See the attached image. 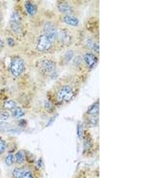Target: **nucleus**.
Here are the masks:
<instances>
[{
  "instance_id": "c85d7f7f",
  "label": "nucleus",
  "mask_w": 159,
  "mask_h": 178,
  "mask_svg": "<svg viewBox=\"0 0 159 178\" xmlns=\"http://www.w3.org/2000/svg\"><path fill=\"white\" fill-rule=\"evenodd\" d=\"M1 20H2V16H1V14H0V23H1Z\"/></svg>"
},
{
  "instance_id": "423d86ee",
  "label": "nucleus",
  "mask_w": 159,
  "mask_h": 178,
  "mask_svg": "<svg viewBox=\"0 0 159 178\" xmlns=\"http://www.w3.org/2000/svg\"><path fill=\"white\" fill-rule=\"evenodd\" d=\"M84 60L87 66L90 68H94L97 64L98 58L96 55L91 53L85 55Z\"/></svg>"
},
{
  "instance_id": "412c9836",
  "label": "nucleus",
  "mask_w": 159,
  "mask_h": 178,
  "mask_svg": "<svg viewBox=\"0 0 159 178\" xmlns=\"http://www.w3.org/2000/svg\"><path fill=\"white\" fill-rule=\"evenodd\" d=\"M78 136L80 139H82L84 136V128L82 125H78Z\"/></svg>"
},
{
  "instance_id": "aec40b11",
  "label": "nucleus",
  "mask_w": 159,
  "mask_h": 178,
  "mask_svg": "<svg viewBox=\"0 0 159 178\" xmlns=\"http://www.w3.org/2000/svg\"><path fill=\"white\" fill-rule=\"evenodd\" d=\"M6 142L1 138L0 137V154H2L6 150Z\"/></svg>"
},
{
  "instance_id": "6e6552de",
  "label": "nucleus",
  "mask_w": 159,
  "mask_h": 178,
  "mask_svg": "<svg viewBox=\"0 0 159 178\" xmlns=\"http://www.w3.org/2000/svg\"><path fill=\"white\" fill-rule=\"evenodd\" d=\"M63 21L66 24L72 26H76L80 23V20H78V18H76L73 16L69 15V14L66 15L63 17Z\"/></svg>"
},
{
  "instance_id": "2eb2a0df",
  "label": "nucleus",
  "mask_w": 159,
  "mask_h": 178,
  "mask_svg": "<svg viewBox=\"0 0 159 178\" xmlns=\"http://www.w3.org/2000/svg\"><path fill=\"white\" fill-rule=\"evenodd\" d=\"M25 171L23 169L16 168L13 170L12 175L14 178H22L25 174Z\"/></svg>"
},
{
  "instance_id": "f3484780",
  "label": "nucleus",
  "mask_w": 159,
  "mask_h": 178,
  "mask_svg": "<svg viewBox=\"0 0 159 178\" xmlns=\"http://www.w3.org/2000/svg\"><path fill=\"white\" fill-rule=\"evenodd\" d=\"M14 162V156L13 154H9L6 159V163L7 166H11Z\"/></svg>"
},
{
  "instance_id": "bb28decb",
  "label": "nucleus",
  "mask_w": 159,
  "mask_h": 178,
  "mask_svg": "<svg viewBox=\"0 0 159 178\" xmlns=\"http://www.w3.org/2000/svg\"><path fill=\"white\" fill-rule=\"evenodd\" d=\"M94 121H97L96 120H94V119H91L90 121V123L91 125H95L97 124V122H94Z\"/></svg>"
},
{
  "instance_id": "1a4fd4ad",
  "label": "nucleus",
  "mask_w": 159,
  "mask_h": 178,
  "mask_svg": "<svg viewBox=\"0 0 159 178\" xmlns=\"http://www.w3.org/2000/svg\"><path fill=\"white\" fill-rule=\"evenodd\" d=\"M57 36L59 37L60 41L64 44H68L71 41V35L66 31H61L59 34H57Z\"/></svg>"
},
{
  "instance_id": "a211bd4d",
  "label": "nucleus",
  "mask_w": 159,
  "mask_h": 178,
  "mask_svg": "<svg viewBox=\"0 0 159 178\" xmlns=\"http://www.w3.org/2000/svg\"><path fill=\"white\" fill-rule=\"evenodd\" d=\"M87 44H88V46L90 48L94 49L96 51H98V50H99V46H98V44H96L91 39L87 40Z\"/></svg>"
},
{
  "instance_id": "f257e3e1",
  "label": "nucleus",
  "mask_w": 159,
  "mask_h": 178,
  "mask_svg": "<svg viewBox=\"0 0 159 178\" xmlns=\"http://www.w3.org/2000/svg\"><path fill=\"white\" fill-rule=\"evenodd\" d=\"M25 68V64L22 58L16 56L11 59L10 63V71L13 76H20L23 72Z\"/></svg>"
},
{
  "instance_id": "a878e982",
  "label": "nucleus",
  "mask_w": 159,
  "mask_h": 178,
  "mask_svg": "<svg viewBox=\"0 0 159 178\" xmlns=\"http://www.w3.org/2000/svg\"><path fill=\"white\" fill-rule=\"evenodd\" d=\"M7 44H8L9 46H14V44H15V42H14V39H13L12 38H9L7 39Z\"/></svg>"
},
{
  "instance_id": "dca6fc26",
  "label": "nucleus",
  "mask_w": 159,
  "mask_h": 178,
  "mask_svg": "<svg viewBox=\"0 0 159 178\" xmlns=\"http://www.w3.org/2000/svg\"><path fill=\"white\" fill-rule=\"evenodd\" d=\"M16 160L18 164H22L25 161V156L22 151H18L16 154Z\"/></svg>"
},
{
  "instance_id": "0eeeda50",
  "label": "nucleus",
  "mask_w": 159,
  "mask_h": 178,
  "mask_svg": "<svg viewBox=\"0 0 159 178\" xmlns=\"http://www.w3.org/2000/svg\"><path fill=\"white\" fill-rule=\"evenodd\" d=\"M42 68L45 72H53L55 69V63L50 60H45L41 63Z\"/></svg>"
},
{
  "instance_id": "7ed1b4c3",
  "label": "nucleus",
  "mask_w": 159,
  "mask_h": 178,
  "mask_svg": "<svg viewBox=\"0 0 159 178\" xmlns=\"http://www.w3.org/2000/svg\"><path fill=\"white\" fill-rule=\"evenodd\" d=\"M21 17L17 11H14L11 15L10 25L13 31L15 33H18L21 30Z\"/></svg>"
},
{
  "instance_id": "9d476101",
  "label": "nucleus",
  "mask_w": 159,
  "mask_h": 178,
  "mask_svg": "<svg viewBox=\"0 0 159 178\" xmlns=\"http://www.w3.org/2000/svg\"><path fill=\"white\" fill-rule=\"evenodd\" d=\"M25 9L27 13L30 16H34L36 13V7L35 6L29 1H27L25 3Z\"/></svg>"
},
{
  "instance_id": "f8f14e48",
  "label": "nucleus",
  "mask_w": 159,
  "mask_h": 178,
  "mask_svg": "<svg viewBox=\"0 0 159 178\" xmlns=\"http://www.w3.org/2000/svg\"><path fill=\"white\" fill-rule=\"evenodd\" d=\"M11 112L13 116L16 119H19L25 115L24 111L20 107H16L11 111Z\"/></svg>"
},
{
  "instance_id": "f03ea898",
  "label": "nucleus",
  "mask_w": 159,
  "mask_h": 178,
  "mask_svg": "<svg viewBox=\"0 0 159 178\" xmlns=\"http://www.w3.org/2000/svg\"><path fill=\"white\" fill-rule=\"evenodd\" d=\"M73 96V91L70 86H64L60 89L57 94L59 101L62 102H68Z\"/></svg>"
},
{
  "instance_id": "cd10ccee",
  "label": "nucleus",
  "mask_w": 159,
  "mask_h": 178,
  "mask_svg": "<svg viewBox=\"0 0 159 178\" xmlns=\"http://www.w3.org/2000/svg\"><path fill=\"white\" fill-rule=\"evenodd\" d=\"M2 46H3V42H2V40H1V39L0 38V49L2 47Z\"/></svg>"
},
{
  "instance_id": "4be33fe9",
  "label": "nucleus",
  "mask_w": 159,
  "mask_h": 178,
  "mask_svg": "<svg viewBox=\"0 0 159 178\" xmlns=\"http://www.w3.org/2000/svg\"><path fill=\"white\" fill-rule=\"evenodd\" d=\"M9 118V114L7 112L0 113V119L2 121H7Z\"/></svg>"
},
{
  "instance_id": "9b49d317",
  "label": "nucleus",
  "mask_w": 159,
  "mask_h": 178,
  "mask_svg": "<svg viewBox=\"0 0 159 178\" xmlns=\"http://www.w3.org/2000/svg\"><path fill=\"white\" fill-rule=\"evenodd\" d=\"M58 9L63 13H70L71 11V7L68 4L65 2L59 3L58 5Z\"/></svg>"
},
{
  "instance_id": "4468645a",
  "label": "nucleus",
  "mask_w": 159,
  "mask_h": 178,
  "mask_svg": "<svg viewBox=\"0 0 159 178\" xmlns=\"http://www.w3.org/2000/svg\"><path fill=\"white\" fill-rule=\"evenodd\" d=\"M87 113L92 115H97L99 113V103L97 102L94 104H93L91 106L89 107V108L87 111Z\"/></svg>"
},
{
  "instance_id": "393cba45",
  "label": "nucleus",
  "mask_w": 159,
  "mask_h": 178,
  "mask_svg": "<svg viewBox=\"0 0 159 178\" xmlns=\"http://www.w3.org/2000/svg\"><path fill=\"white\" fill-rule=\"evenodd\" d=\"M22 178H34L32 174L30 172H25V174L23 175V177Z\"/></svg>"
},
{
  "instance_id": "39448f33",
  "label": "nucleus",
  "mask_w": 159,
  "mask_h": 178,
  "mask_svg": "<svg viewBox=\"0 0 159 178\" xmlns=\"http://www.w3.org/2000/svg\"><path fill=\"white\" fill-rule=\"evenodd\" d=\"M44 35L51 42H53L57 36V32L55 27L51 22H47L44 27Z\"/></svg>"
},
{
  "instance_id": "6ab92c4d",
  "label": "nucleus",
  "mask_w": 159,
  "mask_h": 178,
  "mask_svg": "<svg viewBox=\"0 0 159 178\" xmlns=\"http://www.w3.org/2000/svg\"><path fill=\"white\" fill-rule=\"evenodd\" d=\"M10 125L6 122H0V132H4L9 130Z\"/></svg>"
},
{
  "instance_id": "b1692460",
  "label": "nucleus",
  "mask_w": 159,
  "mask_h": 178,
  "mask_svg": "<svg viewBox=\"0 0 159 178\" xmlns=\"http://www.w3.org/2000/svg\"><path fill=\"white\" fill-rule=\"evenodd\" d=\"M73 52L72 51H68L66 54V60H67V61H70L71 59V58H72V56H73Z\"/></svg>"
},
{
  "instance_id": "20e7f679",
  "label": "nucleus",
  "mask_w": 159,
  "mask_h": 178,
  "mask_svg": "<svg viewBox=\"0 0 159 178\" xmlns=\"http://www.w3.org/2000/svg\"><path fill=\"white\" fill-rule=\"evenodd\" d=\"M52 44V42H51L44 35H43L40 36L38 39L36 48L39 51H47L51 49Z\"/></svg>"
},
{
  "instance_id": "ddd939ff",
  "label": "nucleus",
  "mask_w": 159,
  "mask_h": 178,
  "mask_svg": "<svg viewBox=\"0 0 159 178\" xmlns=\"http://www.w3.org/2000/svg\"><path fill=\"white\" fill-rule=\"evenodd\" d=\"M3 107L5 109L12 111L17 107L16 103L13 100H7L4 103Z\"/></svg>"
},
{
  "instance_id": "5701e85b",
  "label": "nucleus",
  "mask_w": 159,
  "mask_h": 178,
  "mask_svg": "<svg viewBox=\"0 0 159 178\" xmlns=\"http://www.w3.org/2000/svg\"><path fill=\"white\" fill-rule=\"evenodd\" d=\"M45 107L48 110H51L53 109V106L51 103L48 101H46L45 102Z\"/></svg>"
}]
</instances>
